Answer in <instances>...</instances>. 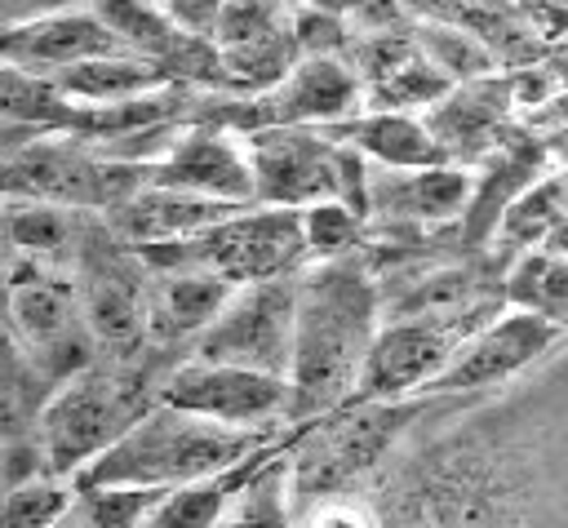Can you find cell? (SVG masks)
<instances>
[{"instance_id":"cell-18","label":"cell","mask_w":568,"mask_h":528,"mask_svg":"<svg viewBox=\"0 0 568 528\" xmlns=\"http://www.w3.org/2000/svg\"><path fill=\"white\" fill-rule=\"evenodd\" d=\"M240 284L222 280L209 266H191V262H173L164 266V275L155 280V293L146 302V315L164 328V333H204L217 311L231 302Z\"/></svg>"},{"instance_id":"cell-26","label":"cell","mask_w":568,"mask_h":528,"mask_svg":"<svg viewBox=\"0 0 568 528\" xmlns=\"http://www.w3.org/2000/svg\"><path fill=\"white\" fill-rule=\"evenodd\" d=\"M67 115H71V102L58 93L49 75L0 62V124H49Z\"/></svg>"},{"instance_id":"cell-4","label":"cell","mask_w":568,"mask_h":528,"mask_svg":"<svg viewBox=\"0 0 568 528\" xmlns=\"http://www.w3.org/2000/svg\"><path fill=\"white\" fill-rule=\"evenodd\" d=\"M306 226H302V209H275L262 204L253 213L231 209L226 217H217L213 226L173 240V244H151V257L160 266L173 262H191V266H209L231 284H257V280H280L288 275L302 257H306Z\"/></svg>"},{"instance_id":"cell-33","label":"cell","mask_w":568,"mask_h":528,"mask_svg":"<svg viewBox=\"0 0 568 528\" xmlns=\"http://www.w3.org/2000/svg\"><path fill=\"white\" fill-rule=\"evenodd\" d=\"M537 115L550 124V129H546V146H555V142H559V146L568 151V89H564V93H555L546 106H537Z\"/></svg>"},{"instance_id":"cell-22","label":"cell","mask_w":568,"mask_h":528,"mask_svg":"<svg viewBox=\"0 0 568 528\" xmlns=\"http://www.w3.org/2000/svg\"><path fill=\"white\" fill-rule=\"evenodd\" d=\"M568 217V169L564 173H537L501 213L493 240L510 248H537L550 240V231Z\"/></svg>"},{"instance_id":"cell-31","label":"cell","mask_w":568,"mask_h":528,"mask_svg":"<svg viewBox=\"0 0 568 528\" xmlns=\"http://www.w3.org/2000/svg\"><path fill=\"white\" fill-rule=\"evenodd\" d=\"M151 4H160L182 31H191V35H213V27H217V13H222V0H151Z\"/></svg>"},{"instance_id":"cell-3","label":"cell","mask_w":568,"mask_h":528,"mask_svg":"<svg viewBox=\"0 0 568 528\" xmlns=\"http://www.w3.org/2000/svg\"><path fill=\"white\" fill-rule=\"evenodd\" d=\"M253 169V200L275 209H311L320 200H346L364 209L368 173L355 146L328 138L320 124H262L244 142Z\"/></svg>"},{"instance_id":"cell-25","label":"cell","mask_w":568,"mask_h":528,"mask_svg":"<svg viewBox=\"0 0 568 528\" xmlns=\"http://www.w3.org/2000/svg\"><path fill=\"white\" fill-rule=\"evenodd\" d=\"M417 49L457 84V80H479V75H493L497 71V58L488 53V44L479 40V35H470L466 27H457V22H444V18H435V22H426L417 35Z\"/></svg>"},{"instance_id":"cell-32","label":"cell","mask_w":568,"mask_h":528,"mask_svg":"<svg viewBox=\"0 0 568 528\" xmlns=\"http://www.w3.org/2000/svg\"><path fill=\"white\" fill-rule=\"evenodd\" d=\"M75 0H0V27H22V22H36V18H49V13H62L71 9Z\"/></svg>"},{"instance_id":"cell-20","label":"cell","mask_w":568,"mask_h":528,"mask_svg":"<svg viewBox=\"0 0 568 528\" xmlns=\"http://www.w3.org/2000/svg\"><path fill=\"white\" fill-rule=\"evenodd\" d=\"M80 306H84V324H89L93 342H106V346H133L151 319L146 293L115 266H98L84 280Z\"/></svg>"},{"instance_id":"cell-35","label":"cell","mask_w":568,"mask_h":528,"mask_svg":"<svg viewBox=\"0 0 568 528\" xmlns=\"http://www.w3.org/2000/svg\"><path fill=\"white\" fill-rule=\"evenodd\" d=\"M49 528H89V519H84V515H62V519L49 524Z\"/></svg>"},{"instance_id":"cell-30","label":"cell","mask_w":568,"mask_h":528,"mask_svg":"<svg viewBox=\"0 0 568 528\" xmlns=\"http://www.w3.org/2000/svg\"><path fill=\"white\" fill-rule=\"evenodd\" d=\"M302 528H377V515L355 497H320L306 510Z\"/></svg>"},{"instance_id":"cell-13","label":"cell","mask_w":568,"mask_h":528,"mask_svg":"<svg viewBox=\"0 0 568 528\" xmlns=\"http://www.w3.org/2000/svg\"><path fill=\"white\" fill-rule=\"evenodd\" d=\"M106 53H124L120 40L98 22V13H49L22 27L0 31V62H13L22 71H40V75H58L75 62L89 58H106Z\"/></svg>"},{"instance_id":"cell-21","label":"cell","mask_w":568,"mask_h":528,"mask_svg":"<svg viewBox=\"0 0 568 528\" xmlns=\"http://www.w3.org/2000/svg\"><path fill=\"white\" fill-rule=\"evenodd\" d=\"M506 306L515 311H532L559 328H568V257L555 248H524L506 275L501 288Z\"/></svg>"},{"instance_id":"cell-10","label":"cell","mask_w":568,"mask_h":528,"mask_svg":"<svg viewBox=\"0 0 568 528\" xmlns=\"http://www.w3.org/2000/svg\"><path fill=\"white\" fill-rule=\"evenodd\" d=\"M462 342L466 337L457 328H439V324H422V319H382V328L368 346V359L359 368L355 395L359 399H395L408 390H430Z\"/></svg>"},{"instance_id":"cell-2","label":"cell","mask_w":568,"mask_h":528,"mask_svg":"<svg viewBox=\"0 0 568 528\" xmlns=\"http://www.w3.org/2000/svg\"><path fill=\"white\" fill-rule=\"evenodd\" d=\"M262 444V430L222 426L173 404L146 408L106 453L80 470V488H178L213 479L248 461Z\"/></svg>"},{"instance_id":"cell-5","label":"cell","mask_w":568,"mask_h":528,"mask_svg":"<svg viewBox=\"0 0 568 528\" xmlns=\"http://www.w3.org/2000/svg\"><path fill=\"white\" fill-rule=\"evenodd\" d=\"M138 386L111 373H75L58 386V395L40 408V457L49 470H84L98 453H106L138 417Z\"/></svg>"},{"instance_id":"cell-23","label":"cell","mask_w":568,"mask_h":528,"mask_svg":"<svg viewBox=\"0 0 568 528\" xmlns=\"http://www.w3.org/2000/svg\"><path fill=\"white\" fill-rule=\"evenodd\" d=\"M71 240H75V222L67 204L18 195L0 209V244H9L13 253H27L31 262L62 253Z\"/></svg>"},{"instance_id":"cell-24","label":"cell","mask_w":568,"mask_h":528,"mask_svg":"<svg viewBox=\"0 0 568 528\" xmlns=\"http://www.w3.org/2000/svg\"><path fill=\"white\" fill-rule=\"evenodd\" d=\"M231 488H235L231 475H213V479L164 488L155 497V506L142 515L138 528H213L222 519V510H226Z\"/></svg>"},{"instance_id":"cell-17","label":"cell","mask_w":568,"mask_h":528,"mask_svg":"<svg viewBox=\"0 0 568 528\" xmlns=\"http://www.w3.org/2000/svg\"><path fill=\"white\" fill-rule=\"evenodd\" d=\"M328 138L355 146L359 155L382 160L386 169H430V164H453L444 155V146L430 138V129L408 115V111H368V115H351L337 124H320Z\"/></svg>"},{"instance_id":"cell-29","label":"cell","mask_w":568,"mask_h":528,"mask_svg":"<svg viewBox=\"0 0 568 528\" xmlns=\"http://www.w3.org/2000/svg\"><path fill=\"white\" fill-rule=\"evenodd\" d=\"M164 488H84L89 528H138Z\"/></svg>"},{"instance_id":"cell-9","label":"cell","mask_w":568,"mask_h":528,"mask_svg":"<svg viewBox=\"0 0 568 528\" xmlns=\"http://www.w3.org/2000/svg\"><path fill=\"white\" fill-rule=\"evenodd\" d=\"M564 342V328L532 315V311H506L493 315L484 328H475L448 359V368L435 377L430 390H479L515 377L519 368L537 364L550 346Z\"/></svg>"},{"instance_id":"cell-12","label":"cell","mask_w":568,"mask_h":528,"mask_svg":"<svg viewBox=\"0 0 568 528\" xmlns=\"http://www.w3.org/2000/svg\"><path fill=\"white\" fill-rule=\"evenodd\" d=\"M515 106V89L506 75H479V80H457L439 102L422 111V124L430 138L444 146L448 160L484 155L501 146L497 138L506 133V115Z\"/></svg>"},{"instance_id":"cell-27","label":"cell","mask_w":568,"mask_h":528,"mask_svg":"<svg viewBox=\"0 0 568 528\" xmlns=\"http://www.w3.org/2000/svg\"><path fill=\"white\" fill-rule=\"evenodd\" d=\"M62 515H71V493L62 484H49L36 475L13 484L0 501V528H49Z\"/></svg>"},{"instance_id":"cell-8","label":"cell","mask_w":568,"mask_h":528,"mask_svg":"<svg viewBox=\"0 0 568 528\" xmlns=\"http://www.w3.org/2000/svg\"><path fill=\"white\" fill-rule=\"evenodd\" d=\"M164 404L186 408L195 417L240 426V430H262L280 413H288L293 390L288 377L244 368V364H217V359H191L173 368L164 382Z\"/></svg>"},{"instance_id":"cell-16","label":"cell","mask_w":568,"mask_h":528,"mask_svg":"<svg viewBox=\"0 0 568 528\" xmlns=\"http://www.w3.org/2000/svg\"><path fill=\"white\" fill-rule=\"evenodd\" d=\"M231 209L240 204H226V200H209V195H191V191H173V186H142V191H129L120 204H115V231L133 244H173V240H186L204 226H213L217 217H226Z\"/></svg>"},{"instance_id":"cell-34","label":"cell","mask_w":568,"mask_h":528,"mask_svg":"<svg viewBox=\"0 0 568 528\" xmlns=\"http://www.w3.org/2000/svg\"><path fill=\"white\" fill-rule=\"evenodd\" d=\"M537 248H541V244H537ZM546 248H555V253H564V257H568V217H564V222H559V226L550 231V240H546Z\"/></svg>"},{"instance_id":"cell-19","label":"cell","mask_w":568,"mask_h":528,"mask_svg":"<svg viewBox=\"0 0 568 528\" xmlns=\"http://www.w3.org/2000/svg\"><path fill=\"white\" fill-rule=\"evenodd\" d=\"M58 84V93L71 102H93V106H120L133 98H146L151 89H160L169 80V71L160 62L133 58V53H106V58H89L75 62L58 75H49Z\"/></svg>"},{"instance_id":"cell-11","label":"cell","mask_w":568,"mask_h":528,"mask_svg":"<svg viewBox=\"0 0 568 528\" xmlns=\"http://www.w3.org/2000/svg\"><path fill=\"white\" fill-rule=\"evenodd\" d=\"M364 111V80L337 58H302L275 89L257 98L248 115L253 129L262 124H337Z\"/></svg>"},{"instance_id":"cell-14","label":"cell","mask_w":568,"mask_h":528,"mask_svg":"<svg viewBox=\"0 0 568 528\" xmlns=\"http://www.w3.org/2000/svg\"><path fill=\"white\" fill-rule=\"evenodd\" d=\"M155 186L226 200V204H248L253 200V169L244 146L226 142L222 133H186L182 142H169L164 160L151 169Z\"/></svg>"},{"instance_id":"cell-28","label":"cell","mask_w":568,"mask_h":528,"mask_svg":"<svg viewBox=\"0 0 568 528\" xmlns=\"http://www.w3.org/2000/svg\"><path fill=\"white\" fill-rule=\"evenodd\" d=\"M302 226H306V248L320 257H337L342 248H351L355 231H359V209H351L346 200H320L311 209H302Z\"/></svg>"},{"instance_id":"cell-7","label":"cell","mask_w":568,"mask_h":528,"mask_svg":"<svg viewBox=\"0 0 568 528\" xmlns=\"http://www.w3.org/2000/svg\"><path fill=\"white\" fill-rule=\"evenodd\" d=\"M293 306H297V280H288V275L240 284L231 293V302L217 311V319L204 333H195V359L244 364V368L288 377Z\"/></svg>"},{"instance_id":"cell-15","label":"cell","mask_w":568,"mask_h":528,"mask_svg":"<svg viewBox=\"0 0 568 528\" xmlns=\"http://www.w3.org/2000/svg\"><path fill=\"white\" fill-rule=\"evenodd\" d=\"M475 182L457 164H430V169H390L386 177H368V200L377 213L399 222H444L462 217L470 209Z\"/></svg>"},{"instance_id":"cell-6","label":"cell","mask_w":568,"mask_h":528,"mask_svg":"<svg viewBox=\"0 0 568 528\" xmlns=\"http://www.w3.org/2000/svg\"><path fill=\"white\" fill-rule=\"evenodd\" d=\"M9 306V324L22 342V351L31 355V364L44 377H75L89 368V324H84V306H80V288L49 271L44 262L22 266L9 280L4 293Z\"/></svg>"},{"instance_id":"cell-1","label":"cell","mask_w":568,"mask_h":528,"mask_svg":"<svg viewBox=\"0 0 568 528\" xmlns=\"http://www.w3.org/2000/svg\"><path fill=\"white\" fill-rule=\"evenodd\" d=\"M382 297L355 257H324L297 280L288 413H320L355 395L359 368L377 337Z\"/></svg>"}]
</instances>
